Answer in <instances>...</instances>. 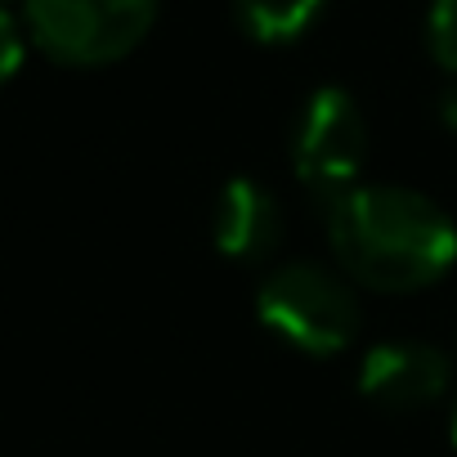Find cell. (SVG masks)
<instances>
[{
	"mask_svg": "<svg viewBox=\"0 0 457 457\" xmlns=\"http://www.w3.org/2000/svg\"><path fill=\"white\" fill-rule=\"evenodd\" d=\"M448 435H453V448H457V408H453V426H448Z\"/></svg>",
	"mask_w": 457,
	"mask_h": 457,
	"instance_id": "obj_11",
	"label": "cell"
},
{
	"mask_svg": "<svg viewBox=\"0 0 457 457\" xmlns=\"http://www.w3.org/2000/svg\"><path fill=\"white\" fill-rule=\"evenodd\" d=\"M328 243L337 270L368 292H426L457 265V224L403 184H354L328 202Z\"/></svg>",
	"mask_w": 457,
	"mask_h": 457,
	"instance_id": "obj_1",
	"label": "cell"
},
{
	"mask_svg": "<svg viewBox=\"0 0 457 457\" xmlns=\"http://www.w3.org/2000/svg\"><path fill=\"white\" fill-rule=\"evenodd\" d=\"M453 359L430 341H386L359 363V390L386 412H417L448 395Z\"/></svg>",
	"mask_w": 457,
	"mask_h": 457,
	"instance_id": "obj_5",
	"label": "cell"
},
{
	"mask_svg": "<svg viewBox=\"0 0 457 457\" xmlns=\"http://www.w3.org/2000/svg\"><path fill=\"white\" fill-rule=\"evenodd\" d=\"M439 121H444L448 130H457V77L439 90Z\"/></svg>",
	"mask_w": 457,
	"mask_h": 457,
	"instance_id": "obj_10",
	"label": "cell"
},
{
	"mask_svg": "<svg viewBox=\"0 0 457 457\" xmlns=\"http://www.w3.org/2000/svg\"><path fill=\"white\" fill-rule=\"evenodd\" d=\"M328 0H234L238 28L261 46H287L323 14Z\"/></svg>",
	"mask_w": 457,
	"mask_h": 457,
	"instance_id": "obj_7",
	"label": "cell"
},
{
	"mask_svg": "<svg viewBox=\"0 0 457 457\" xmlns=\"http://www.w3.org/2000/svg\"><path fill=\"white\" fill-rule=\"evenodd\" d=\"M426 50L444 72L457 77V0H430V10H426Z\"/></svg>",
	"mask_w": 457,
	"mask_h": 457,
	"instance_id": "obj_8",
	"label": "cell"
},
{
	"mask_svg": "<svg viewBox=\"0 0 457 457\" xmlns=\"http://www.w3.org/2000/svg\"><path fill=\"white\" fill-rule=\"evenodd\" d=\"M453 350H457V345H453Z\"/></svg>",
	"mask_w": 457,
	"mask_h": 457,
	"instance_id": "obj_13",
	"label": "cell"
},
{
	"mask_svg": "<svg viewBox=\"0 0 457 457\" xmlns=\"http://www.w3.org/2000/svg\"><path fill=\"white\" fill-rule=\"evenodd\" d=\"M0 10H10V0H0Z\"/></svg>",
	"mask_w": 457,
	"mask_h": 457,
	"instance_id": "obj_12",
	"label": "cell"
},
{
	"mask_svg": "<svg viewBox=\"0 0 457 457\" xmlns=\"http://www.w3.org/2000/svg\"><path fill=\"white\" fill-rule=\"evenodd\" d=\"M162 0H23L28 37L68 68L126 59L153 28Z\"/></svg>",
	"mask_w": 457,
	"mask_h": 457,
	"instance_id": "obj_3",
	"label": "cell"
},
{
	"mask_svg": "<svg viewBox=\"0 0 457 457\" xmlns=\"http://www.w3.org/2000/svg\"><path fill=\"white\" fill-rule=\"evenodd\" d=\"M368 162V117L345 86H319L292 126V170L328 202L350 193Z\"/></svg>",
	"mask_w": 457,
	"mask_h": 457,
	"instance_id": "obj_4",
	"label": "cell"
},
{
	"mask_svg": "<svg viewBox=\"0 0 457 457\" xmlns=\"http://www.w3.org/2000/svg\"><path fill=\"white\" fill-rule=\"evenodd\" d=\"M211 238H215L220 256L238 261V265H256V261L274 256V247L283 238L278 197L252 175L228 179L211 206Z\"/></svg>",
	"mask_w": 457,
	"mask_h": 457,
	"instance_id": "obj_6",
	"label": "cell"
},
{
	"mask_svg": "<svg viewBox=\"0 0 457 457\" xmlns=\"http://www.w3.org/2000/svg\"><path fill=\"white\" fill-rule=\"evenodd\" d=\"M23 54H28V37H23V23L0 10V86H5L19 68H23Z\"/></svg>",
	"mask_w": 457,
	"mask_h": 457,
	"instance_id": "obj_9",
	"label": "cell"
},
{
	"mask_svg": "<svg viewBox=\"0 0 457 457\" xmlns=\"http://www.w3.org/2000/svg\"><path fill=\"white\" fill-rule=\"evenodd\" d=\"M261 323L301 354H341L359 332V296L341 270L287 261L265 274L256 292Z\"/></svg>",
	"mask_w": 457,
	"mask_h": 457,
	"instance_id": "obj_2",
	"label": "cell"
}]
</instances>
